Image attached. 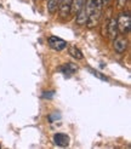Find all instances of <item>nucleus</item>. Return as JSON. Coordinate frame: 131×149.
Returning a JSON list of instances; mask_svg holds the SVG:
<instances>
[{
  "mask_svg": "<svg viewBox=\"0 0 131 149\" xmlns=\"http://www.w3.org/2000/svg\"><path fill=\"white\" fill-rule=\"evenodd\" d=\"M116 26H118V33L123 35H125L130 32V28H131L130 11H123L119 13L118 18H116Z\"/></svg>",
  "mask_w": 131,
  "mask_h": 149,
  "instance_id": "f03ea898",
  "label": "nucleus"
},
{
  "mask_svg": "<svg viewBox=\"0 0 131 149\" xmlns=\"http://www.w3.org/2000/svg\"><path fill=\"white\" fill-rule=\"evenodd\" d=\"M107 36L109 39L114 40L118 36V26H116V18L112 17L109 18L107 22Z\"/></svg>",
  "mask_w": 131,
  "mask_h": 149,
  "instance_id": "39448f33",
  "label": "nucleus"
},
{
  "mask_svg": "<svg viewBox=\"0 0 131 149\" xmlns=\"http://www.w3.org/2000/svg\"><path fill=\"white\" fill-rule=\"evenodd\" d=\"M128 45L129 42L126 40V38H123V36H116L114 39V42H113V49L116 54H124L128 49Z\"/></svg>",
  "mask_w": 131,
  "mask_h": 149,
  "instance_id": "423d86ee",
  "label": "nucleus"
},
{
  "mask_svg": "<svg viewBox=\"0 0 131 149\" xmlns=\"http://www.w3.org/2000/svg\"><path fill=\"white\" fill-rule=\"evenodd\" d=\"M89 72H90V73H92L93 75L96 77V78H98L100 80H102V81H108V78H107L106 75H103V74H101L100 72L93 70V69H91V68H89Z\"/></svg>",
  "mask_w": 131,
  "mask_h": 149,
  "instance_id": "ddd939ff",
  "label": "nucleus"
},
{
  "mask_svg": "<svg viewBox=\"0 0 131 149\" xmlns=\"http://www.w3.org/2000/svg\"><path fill=\"white\" fill-rule=\"evenodd\" d=\"M70 6H72V0H61L60 5H58V13H60L61 18H68L70 16Z\"/></svg>",
  "mask_w": 131,
  "mask_h": 149,
  "instance_id": "20e7f679",
  "label": "nucleus"
},
{
  "mask_svg": "<svg viewBox=\"0 0 131 149\" xmlns=\"http://www.w3.org/2000/svg\"><path fill=\"white\" fill-rule=\"evenodd\" d=\"M68 54H69V56H72L73 58H75V59H79V61H82V59L84 58L83 52L80 51V49H78V47L74 46V45L69 46V49H68Z\"/></svg>",
  "mask_w": 131,
  "mask_h": 149,
  "instance_id": "9d476101",
  "label": "nucleus"
},
{
  "mask_svg": "<svg viewBox=\"0 0 131 149\" xmlns=\"http://www.w3.org/2000/svg\"><path fill=\"white\" fill-rule=\"evenodd\" d=\"M75 23L79 27H84L87 22V13H86V9H85V5L79 10V12L75 15Z\"/></svg>",
  "mask_w": 131,
  "mask_h": 149,
  "instance_id": "6e6552de",
  "label": "nucleus"
},
{
  "mask_svg": "<svg viewBox=\"0 0 131 149\" xmlns=\"http://www.w3.org/2000/svg\"><path fill=\"white\" fill-rule=\"evenodd\" d=\"M77 65L75 64H73V63H67V64H63L61 68H60V70L64 74V75H67V77H70L72 74H74L75 72H77Z\"/></svg>",
  "mask_w": 131,
  "mask_h": 149,
  "instance_id": "1a4fd4ad",
  "label": "nucleus"
},
{
  "mask_svg": "<svg viewBox=\"0 0 131 149\" xmlns=\"http://www.w3.org/2000/svg\"><path fill=\"white\" fill-rule=\"evenodd\" d=\"M58 5H60V0H47V11H49V13L54 15L58 9Z\"/></svg>",
  "mask_w": 131,
  "mask_h": 149,
  "instance_id": "f8f14e48",
  "label": "nucleus"
},
{
  "mask_svg": "<svg viewBox=\"0 0 131 149\" xmlns=\"http://www.w3.org/2000/svg\"><path fill=\"white\" fill-rule=\"evenodd\" d=\"M111 1H112V0H101V3H102V6H103V7L108 6L109 4H111Z\"/></svg>",
  "mask_w": 131,
  "mask_h": 149,
  "instance_id": "dca6fc26",
  "label": "nucleus"
},
{
  "mask_svg": "<svg viewBox=\"0 0 131 149\" xmlns=\"http://www.w3.org/2000/svg\"><path fill=\"white\" fill-rule=\"evenodd\" d=\"M129 0H116V3H118V7L119 9H124L125 7V5L128 4Z\"/></svg>",
  "mask_w": 131,
  "mask_h": 149,
  "instance_id": "2eb2a0df",
  "label": "nucleus"
},
{
  "mask_svg": "<svg viewBox=\"0 0 131 149\" xmlns=\"http://www.w3.org/2000/svg\"><path fill=\"white\" fill-rule=\"evenodd\" d=\"M34 1H36V0H34Z\"/></svg>",
  "mask_w": 131,
  "mask_h": 149,
  "instance_id": "f3484780",
  "label": "nucleus"
},
{
  "mask_svg": "<svg viewBox=\"0 0 131 149\" xmlns=\"http://www.w3.org/2000/svg\"><path fill=\"white\" fill-rule=\"evenodd\" d=\"M69 136L67 133H63V132H57L55 133L54 136V143L58 147H68L69 146Z\"/></svg>",
  "mask_w": 131,
  "mask_h": 149,
  "instance_id": "0eeeda50",
  "label": "nucleus"
},
{
  "mask_svg": "<svg viewBox=\"0 0 131 149\" xmlns=\"http://www.w3.org/2000/svg\"><path fill=\"white\" fill-rule=\"evenodd\" d=\"M47 42H49V46L51 49L56 50V51H62V50H64L66 47L68 46L67 41L61 39V38H57V36H50Z\"/></svg>",
  "mask_w": 131,
  "mask_h": 149,
  "instance_id": "7ed1b4c3",
  "label": "nucleus"
},
{
  "mask_svg": "<svg viewBox=\"0 0 131 149\" xmlns=\"http://www.w3.org/2000/svg\"><path fill=\"white\" fill-rule=\"evenodd\" d=\"M85 9L87 13L86 26L89 28L96 27L102 17V11H103V6H102L101 0H87Z\"/></svg>",
  "mask_w": 131,
  "mask_h": 149,
  "instance_id": "f257e3e1",
  "label": "nucleus"
},
{
  "mask_svg": "<svg viewBox=\"0 0 131 149\" xmlns=\"http://www.w3.org/2000/svg\"><path fill=\"white\" fill-rule=\"evenodd\" d=\"M60 1H61V0H60Z\"/></svg>",
  "mask_w": 131,
  "mask_h": 149,
  "instance_id": "a211bd4d",
  "label": "nucleus"
},
{
  "mask_svg": "<svg viewBox=\"0 0 131 149\" xmlns=\"http://www.w3.org/2000/svg\"><path fill=\"white\" fill-rule=\"evenodd\" d=\"M84 1L85 0H72V6H70V13L77 15L79 12V10L84 6Z\"/></svg>",
  "mask_w": 131,
  "mask_h": 149,
  "instance_id": "9b49d317",
  "label": "nucleus"
},
{
  "mask_svg": "<svg viewBox=\"0 0 131 149\" xmlns=\"http://www.w3.org/2000/svg\"><path fill=\"white\" fill-rule=\"evenodd\" d=\"M60 118H61L60 113H52V114L49 115V121L50 123H54L55 120H57V119H60Z\"/></svg>",
  "mask_w": 131,
  "mask_h": 149,
  "instance_id": "4468645a",
  "label": "nucleus"
}]
</instances>
